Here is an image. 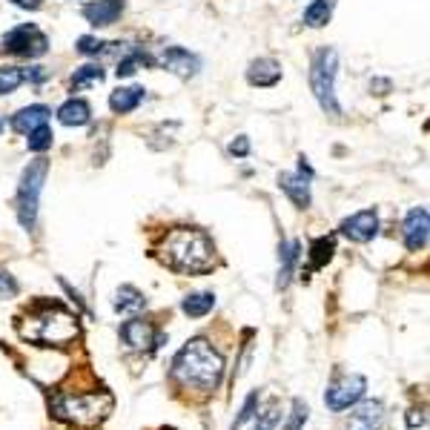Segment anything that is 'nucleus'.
Listing matches in <instances>:
<instances>
[{"instance_id":"423d86ee","label":"nucleus","mask_w":430,"mask_h":430,"mask_svg":"<svg viewBox=\"0 0 430 430\" xmlns=\"http://www.w3.org/2000/svg\"><path fill=\"white\" fill-rule=\"evenodd\" d=\"M46 172H49V161L38 158L21 175V187H18V195H15V212H18V221H21L23 230H35L38 206H40V189H43Z\"/></svg>"},{"instance_id":"7c9ffc66","label":"nucleus","mask_w":430,"mask_h":430,"mask_svg":"<svg viewBox=\"0 0 430 430\" xmlns=\"http://www.w3.org/2000/svg\"><path fill=\"white\" fill-rule=\"evenodd\" d=\"M104 40H98V38H92V35H84V38H78V43H75V49L81 52V55H87V57H92V55H101L104 52Z\"/></svg>"},{"instance_id":"a211bd4d","label":"nucleus","mask_w":430,"mask_h":430,"mask_svg":"<svg viewBox=\"0 0 430 430\" xmlns=\"http://www.w3.org/2000/svg\"><path fill=\"white\" fill-rule=\"evenodd\" d=\"M49 106H43V104H35V106H23L15 118H12V129L15 132H21V135H29L32 129H38V126H43L46 121H49Z\"/></svg>"},{"instance_id":"a878e982","label":"nucleus","mask_w":430,"mask_h":430,"mask_svg":"<svg viewBox=\"0 0 430 430\" xmlns=\"http://www.w3.org/2000/svg\"><path fill=\"white\" fill-rule=\"evenodd\" d=\"M23 84V69L21 66H0V95H9Z\"/></svg>"},{"instance_id":"f257e3e1","label":"nucleus","mask_w":430,"mask_h":430,"mask_svg":"<svg viewBox=\"0 0 430 430\" xmlns=\"http://www.w3.org/2000/svg\"><path fill=\"white\" fill-rule=\"evenodd\" d=\"M170 376L187 393L212 396L224 379V355L206 338H192L175 353Z\"/></svg>"},{"instance_id":"dca6fc26","label":"nucleus","mask_w":430,"mask_h":430,"mask_svg":"<svg viewBox=\"0 0 430 430\" xmlns=\"http://www.w3.org/2000/svg\"><path fill=\"white\" fill-rule=\"evenodd\" d=\"M247 81L253 87H275L281 81V66L272 57H258L247 69Z\"/></svg>"},{"instance_id":"9d476101","label":"nucleus","mask_w":430,"mask_h":430,"mask_svg":"<svg viewBox=\"0 0 430 430\" xmlns=\"http://www.w3.org/2000/svg\"><path fill=\"white\" fill-rule=\"evenodd\" d=\"M121 338L129 350H150L155 344V327L147 319H129L121 324Z\"/></svg>"},{"instance_id":"393cba45","label":"nucleus","mask_w":430,"mask_h":430,"mask_svg":"<svg viewBox=\"0 0 430 430\" xmlns=\"http://www.w3.org/2000/svg\"><path fill=\"white\" fill-rule=\"evenodd\" d=\"M104 81V69L98 63H87L81 69H75V75H72V87L75 89H84L89 84H101Z\"/></svg>"},{"instance_id":"72a5a7b5","label":"nucleus","mask_w":430,"mask_h":430,"mask_svg":"<svg viewBox=\"0 0 430 430\" xmlns=\"http://www.w3.org/2000/svg\"><path fill=\"white\" fill-rule=\"evenodd\" d=\"M250 153V140L244 138V135H238L233 143H230V155H236V158H244Z\"/></svg>"},{"instance_id":"0eeeda50","label":"nucleus","mask_w":430,"mask_h":430,"mask_svg":"<svg viewBox=\"0 0 430 430\" xmlns=\"http://www.w3.org/2000/svg\"><path fill=\"white\" fill-rule=\"evenodd\" d=\"M365 393H368V379H365V376H358V373H350V376L336 379V382L327 387V393H324V404H327L330 410L341 413V410H347V407H353V404L362 402V399H365Z\"/></svg>"},{"instance_id":"2eb2a0df","label":"nucleus","mask_w":430,"mask_h":430,"mask_svg":"<svg viewBox=\"0 0 430 430\" xmlns=\"http://www.w3.org/2000/svg\"><path fill=\"white\" fill-rule=\"evenodd\" d=\"M299 255H302V244H299V241H281V244H278V261H281V267H278V281H275L278 290H284V287L290 284L293 270H296V264H299Z\"/></svg>"},{"instance_id":"cd10ccee","label":"nucleus","mask_w":430,"mask_h":430,"mask_svg":"<svg viewBox=\"0 0 430 430\" xmlns=\"http://www.w3.org/2000/svg\"><path fill=\"white\" fill-rule=\"evenodd\" d=\"M258 416V390H253L250 396H247V402L241 404V413L236 416V421H233V430L236 427H241V424H247L250 419H255Z\"/></svg>"},{"instance_id":"39448f33","label":"nucleus","mask_w":430,"mask_h":430,"mask_svg":"<svg viewBox=\"0 0 430 430\" xmlns=\"http://www.w3.org/2000/svg\"><path fill=\"white\" fill-rule=\"evenodd\" d=\"M336 72H338V55L333 46H324L313 55V66H310V87H313V95L319 101V106L338 118L341 115V106L336 101Z\"/></svg>"},{"instance_id":"ddd939ff","label":"nucleus","mask_w":430,"mask_h":430,"mask_svg":"<svg viewBox=\"0 0 430 430\" xmlns=\"http://www.w3.org/2000/svg\"><path fill=\"white\" fill-rule=\"evenodd\" d=\"M161 63L172 72V75H178V78H192L195 72H198V57L189 55V52L181 49V46L164 49V52H161Z\"/></svg>"},{"instance_id":"bb28decb","label":"nucleus","mask_w":430,"mask_h":430,"mask_svg":"<svg viewBox=\"0 0 430 430\" xmlns=\"http://www.w3.org/2000/svg\"><path fill=\"white\" fill-rule=\"evenodd\" d=\"M26 147H29L32 153H46V150L52 147V129H49L46 123L38 126V129H32L29 138H26Z\"/></svg>"},{"instance_id":"1a4fd4ad","label":"nucleus","mask_w":430,"mask_h":430,"mask_svg":"<svg viewBox=\"0 0 430 430\" xmlns=\"http://www.w3.org/2000/svg\"><path fill=\"white\" fill-rule=\"evenodd\" d=\"M338 233H341L344 238L355 241V244H368V241H373L376 233H379V215H376V209H362V212L350 215V219L341 221Z\"/></svg>"},{"instance_id":"b1692460","label":"nucleus","mask_w":430,"mask_h":430,"mask_svg":"<svg viewBox=\"0 0 430 430\" xmlns=\"http://www.w3.org/2000/svg\"><path fill=\"white\" fill-rule=\"evenodd\" d=\"M333 9H336V0H313V4L304 9V23L313 26V29H321L330 21Z\"/></svg>"},{"instance_id":"f03ea898","label":"nucleus","mask_w":430,"mask_h":430,"mask_svg":"<svg viewBox=\"0 0 430 430\" xmlns=\"http://www.w3.org/2000/svg\"><path fill=\"white\" fill-rule=\"evenodd\" d=\"M161 261L175 272L201 275L215 267V247L204 230L175 227L161 244Z\"/></svg>"},{"instance_id":"7ed1b4c3","label":"nucleus","mask_w":430,"mask_h":430,"mask_svg":"<svg viewBox=\"0 0 430 430\" xmlns=\"http://www.w3.org/2000/svg\"><path fill=\"white\" fill-rule=\"evenodd\" d=\"M18 330L26 341H35L40 347H66L78 338V316L57 302H40L29 310Z\"/></svg>"},{"instance_id":"c85d7f7f","label":"nucleus","mask_w":430,"mask_h":430,"mask_svg":"<svg viewBox=\"0 0 430 430\" xmlns=\"http://www.w3.org/2000/svg\"><path fill=\"white\" fill-rule=\"evenodd\" d=\"M140 63H150V57H140V55L135 52V55H129V57L118 60V69H115V75H118V78H132L135 72H138V66H140Z\"/></svg>"},{"instance_id":"e433bc0d","label":"nucleus","mask_w":430,"mask_h":430,"mask_svg":"<svg viewBox=\"0 0 430 430\" xmlns=\"http://www.w3.org/2000/svg\"><path fill=\"white\" fill-rule=\"evenodd\" d=\"M299 175H302V178H313V170H310V164H307L304 155L299 158Z\"/></svg>"},{"instance_id":"c756f323","label":"nucleus","mask_w":430,"mask_h":430,"mask_svg":"<svg viewBox=\"0 0 430 430\" xmlns=\"http://www.w3.org/2000/svg\"><path fill=\"white\" fill-rule=\"evenodd\" d=\"M307 416H310L307 404H304L302 399H296V402H293V413H290V421H287V427H284V430H302V427L307 424Z\"/></svg>"},{"instance_id":"c9c22d12","label":"nucleus","mask_w":430,"mask_h":430,"mask_svg":"<svg viewBox=\"0 0 430 430\" xmlns=\"http://www.w3.org/2000/svg\"><path fill=\"white\" fill-rule=\"evenodd\" d=\"M12 4H15V6H21V9H32V12L43 6V4H40V0H12Z\"/></svg>"},{"instance_id":"f3484780","label":"nucleus","mask_w":430,"mask_h":430,"mask_svg":"<svg viewBox=\"0 0 430 430\" xmlns=\"http://www.w3.org/2000/svg\"><path fill=\"white\" fill-rule=\"evenodd\" d=\"M278 187L287 192V198H290L299 209H307V206H310V178L281 172V175H278Z\"/></svg>"},{"instance_id":"5701e85b","label":"nucleus","mask_w":430,"mask_h":430,"mask_svg":"<svg viewBox=\"0 0 430 430\" xmlns=\"http://www.w3.org/2000/svg\"><path fill=\"white\" fill-rule=\"evenodd\" d=\"M333 253H336V241H333V238H327V236L313 238V241H310V270L324 267V264L333 258ZM310 270H307V272H310ZM307 272H304V275H307Z\"/></svg>"},{"instance_id":"4c0bfd02","label":"nucleus","mask_w":430,"mask_h":430,"mask_svg":"<svg viewBox=\"0 0 430 430\" xmlns=\"http://www.w3.org/2000/svg\"><path fill=\"white\" fill-rule=\"evenodd\" d=\"M0 129H4V121H0Z\"/></svg>"},{"instance_id":"6ab92c4d","label":"nucleus","mask_w":430,"mask_h":430,"mask_svg":"<svg viewBox=\"0 0 430 430\" xmlns=\"http://www.w3.org/2000/svg\"><path fill=\"white\" fill-rule=\"evenodd\" d=\"M89 118H92V109H89V104L81 101V98H69V101L60 104V109H57V121H60L63 126H87Z\"/></svg>"},{"instance_id":"6e6552de","label":"nucleus","mask_w":430,"mask_h":430,"mask_svg":"<svg viewBox=\"0 0 430 430\" xmlns=\"http://www.w3.org/2000/svg\"><path fill=\"white\" fill-rule=\"evenodd\" d=\"M4 49L9 55H23V57H40L49 52V38L35 26V23H23L18 29H12L4 38Z\"/></svg>"},{"instance_id":"412c9836","label":"nucleus","mask_w":430,"mask_h":430,"mask_svg":"<svg viewBox=\"0 0 430 430\" xmlns=\"http://www.w3.org/2000/svg\"><path fill=\"white\" fill-rule=\"evenodd\" d=\"M112 307H115L118 313H138V310L147 307V299H143V293L135 290L132 284H123V287H118V290H115Z\"/></svg>"},{"instance_id":"473e14b6","label":"nucleus","mask_w":430,"mask_h":430,"mask_svg":"<svg viewBox=\"0 0 430 430\" xmlns=\"http://www.w3.org/2000/svg\"><path fill=\"white\" fill-rule=\"evenodd\" d=\"M278 419H281L278 407H270V410H264V413L258 416V421H255V427H253V430H275Z\"/></svg>"},{"instance_id":"2f4dec72","label":"nucleus","mask_w":430,"mask_h":430,"mask_svg":"<svg viewBox=\"0 0 430 430\" xmlns=\"http://www.w3.org/2000/svg\"><path fill=\"white\" fill-rule=\"evenodd\" d=\"M15 293H18V281L12 278L9 270L0 267V299H12Z\"/></svg>"},{"instance_id":"4468645a","label":"nucleus","mask_w":430,"mask_h":430,"mask_svg":"<svg viewBox=\"0 0 430 430\" xmlns=\"http://www.w3.org/2000/svg\"><path fill=\"white\" fill-rule=\"evenodd\" d=\"M123 12V0H95L84 6V18L92 26H112Z\"/></svg>"},{"instance_id":"4be33fe9","label":"nucleus","mask_w":430,"mask_h":430,"mask_svg":"<svg viewBox=\"0 0 430 430\" xmlns=\"http://www.w3.org/2000/svg\"><path fill=\"white\" fill-rule=\"evenodd\" d=\"M215 307V296L201 290V293H189L184 302H181V310L189 316V319H204L206 313H212Z\"/></svg>"},{"instance_id":"9b49d317","label":"nucleus","mask_w":430,"mask_h":430,"mask_svg":"<svg viewBox=\"0 0 430 430\" xmlns=\"http://www.w3.org/2000/svg\"><path fill=\"white\" fill-rule=\"evenodd\" d=\"M427 230H430V224H427V209H424V206L410 209L407 219H404V244H407L410 253L424 250V244H427Z\"/></svg>"},{"instance_id":"f8f14e48","label":"nucleus","mask_w":430,"mask_h":430,"mask_svg":"<svg viewBox=\"0 0 430 430\" xmlns=\"http://www.w3.org/2000/svg\"><path fill=\"white\" fill-rule=\"evenodd\" d=\"M385 424V407L382 402H365L358 404L350 419H347V430H382Z\"/></svg>"},{"instance_id":"aec40b11","label":"nucleus","mask_w":430,"mask_h":430,"mask_svg":"<svg viewBox=\"0 0 430 430\" xmlns=\"http://www.w3.org/2000/svg\"><path fill=\"white\" fill-rule=\"evenodd\" d=\"M140 101H143V87H121L109 95V109L118 115H126V112L138 109Z\"/></svg>"},{"instance_id":"20e7f679","label":"nucleus","mask_w":430,"mask_h":430,"mask_svg":"<svg viewBox=\"0 0 430 430\" xmlns=\"http://www.w3.org/2000/svg\"><path fill=\"white\" fill-rule=\"evenodd\" d=\"M55 419L72 427H98L112 413V396L106 390H57L49 402Z\"/></svg>"},{"instance_id":"f704fd0d","label":"nucleus","mask_w":430,"mask_h":430,"mask_svg":"<svg viewBox=\"0 0 430 430\" xmlns=\"http://www.w3.org/2000/svg\"><path fill=\"white\" fill-rule=\"evenodd\" d=\"M23 81H29V84H43V81H46V69H43V66L23 69Z\"/></svg>"}]
</instances>
